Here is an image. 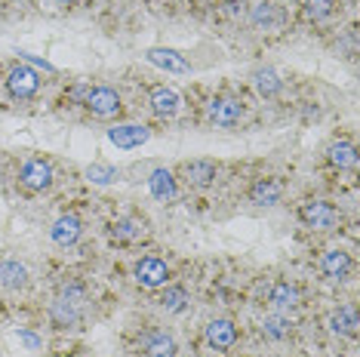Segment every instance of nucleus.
I'll return each instance as SVG.
<instances>
[{
	"instance_id": "1",
	"label": "nucleus",
	"mask_w": 360,
	"mask_h": 357,
	"mask_svg": "<svg viewBox=\"0 0 360 357\" xmlns=\"http://www.w3.org/2000/svg\"><path fill=\"white\" fill-rule=\"evenodd\" d=\"M299 216H302V222L314 231H333L335 222H339L335 207L326 204V200H305V204L299 207Z\"/></svg>"
},
{
	"instance_id": "2",
	"label": "nucleus",
	"mask_w": 360,
	"mask_h": 357,
	"mask_svg": "<svg viewBox=\"0 0 360 357\" xmlns=\"http://www.w3.org/2000/svg\"><path fill=\"white\" fill-rule=\"evenodd\" d=\"M19 178H22V185H25L28 191H46L53 185V167H50V160H44V157L25 160L22 169H19Z\"/></svg>"
},
{
	"instance_id": "3",
	"label": "nucleus",
	"mask_w": 360,
	"mask_h": 357,
	"mask_svg": "<svg viewBox=\"0 0 360 357\" xmlns=\"http://www.w3.org/2000/svg\"><path fill=\"white\" fill-rule=\"evenodd\" d=\"M40 86L37 71H31L28 65H15V68L6 74V89H10L13 99H31Z\"/></svg>"
},
{
	"instance_id": "4",
	"label": "nucleus",
	"mask_w": 360,
	"mask_h": 357,
	"mask_svg": "<svg viewBox=\"0 0 360 357\" xmlns=\"http://www.w3.org/2000/svg\"><path fill=\"white\" fill-rule=\"evenodd\" d=\"M84 105L96 117H114L120 111V96L111 86H96V89H86Z\"/></svg>"
},
{
	"instance_id": "5",
	"label": "nucleus",
	"mask_w": 360,
	"mask_h": 357,
	"mask_svg": "<svg viewBox=\"0 0 360 357\" xmlns=\"http://www.w3.org/2000/svg\"><path fill=\"white\" fill-rule=\"evenodd\" d=\"M169 280V268L167 262H160V259H142V262L136 265V283L145 290H158V287H167Z\"/></svg>"
},
{
	"instance_id": "6",
	"label": "nucleus",
	"mask_w": 360,
	"mask_h": 357,
	"mask_svg": "<svg viewBox=\"0 0 360 357\" xmlns=\"http://www.w3.org/2000/svg\"><path fill=\"white\" fill-rule=\"evenodd\" d=\"M151 139V129L145 124H124V126H111L108 129V142L117 145V148H139V145H145Z\"/></svg>"
},
{
	"instance_id": "7",
	"label": "nucleus",
	"mask_w": 360,
	"mask_h": 357,
	"mask_svg": "<svg viewBox=\"0 0 360 357\" xmlns=\"http://www.w3.org/2000/svg\"><path fill=\"white\" fill-rule=\"evenodd\" d=\"M243 117V105L237 99H228V96H219V99L210 102V120L216 126H237Z\"/></svg>"
},
{
	"instance_id": "8",
	"label": "nucleus",
	"mask_w": 360,
	"mask_h": 357,
	"mask_svg": "<svg viewBox=\"0 0 360 357\" xmlns=\"http://www.w3.org/2000/svg\"><path fill=\"white\" fill-rule=\"evenodd\" d=\"M207 345L212 348V351H228L234 342H237V327L231 320H225V318H219V320H210L207 323Z\"/></svg>"
},
{
	"instance_id": "9",
	"label": "nucleus",
	"mask_w": 360,
	"mask_h": 357,
	"mask_svg": "<svg viewBox=\"0 0 360 357\" xmlns=\"http://www.w3.org/2000/svg\"><path fill=\"white\" fill-rule=\"evenodd\" d=\"M139 342H142L148 357H176V339L163 330H145Z\"/></svg>"
},
{
	"instance_id": "10",
	"label": "nucleus",
	"mask_w": 360,
	"mask_h": 357,
	"mask_svg": "<svg viewBox=\"0 0 360 357\" xmlns=\"http://www.w3.org/2000/svg\"><path fill=\"white\" fill-rule=\"evenodd\" d=\"M148 62L158 65L163 71H173V74H188V71H191V65H188L185 56L176 53V50H167V46H154V50H148Z\"/></svg>"
},
{
	"instance_id": "11",
	"label": "nucleus",
	"mask_w": 360,
	"mask_h": 357,
	"mask_svg": "<svg viewBox=\"0 0 360 357\" xmlns=\"http://www.w3.org/2000/svg\"><path fill=\"white\" fill-rule=\"evenodd\" d=\"M80 231H84V225H80L77 216H59L50 228V238H53V243H59V247H71V243L80 238Z\"/></svg>"
},
{
	"instance_id": "12",
	"label": "nucleus",
	"mask_w": 360,
	"mask_h": 357,
	"mask_svg": "<svg viewBox=\"0 0 360 357\" xmlns=\"http://www.w3.org/2000/svg\"><path fill=\"white\" fill-rule=\"evenodd\" d=\"M148 188L154 194V200H160V204H167V200H173L176 197V176L169 173V169H151V176H148Z\"/></svg>"
},
{
	"instance_id": "13",
	"label": "nucleus",
	"mask_w": 360,
	"mask_h": 357,
	"mask_svg": "<svg viewBox=\"0 0 360 357\" xmlns=\"http://www.w3.org/2000/svg\"><path fill=\"white\" fill-rule=\"evenodd\" d=\"M281 194H283V185L277 178H259L250 188V200L256 207H274V204H281Z\"/></svg>"
},
{
	"instance_id": "14",
	"label": "nucleus",
	"mask_w": 360,
	"mask_h": 357,
	"mask_svg": "<svg viewBox=\"0 0 360 357\" xmlns=\"http://www.w3.org/2000/svg\"><path fill=\"white\" fill-rule=\"evenodd\" d=\"M321 268L330 280H342V278H348V271H351V256L345 249H326Z\"/></svg>"
},
{
	"instance_id": "15",
	"label": "nucleus",
	"mask_w": 360,
	"mask_h": 357,
	"mask_svg": "<svg viewBox=\"0 0 360 357\" xmlns=\"http://www.w3.org/2000/svg\"><path fill=\"white\" fill-rule=\"evenodd\" d=\"M151 108L160 117H173L179 111V93L169 86H154L151 89Z\"/></svg>"
},
{
	"instance_id": "16",
	"label": "nucleus",
	"mask_w": 360,
	"mask_h": 357,
	"mask_svg": "<svg viewBox=\"0 0 360 357\" xmlns=\"http://www.w3.org/2000/svg\"><path fill=\"white\" fill-rule=\"evenodd\" d=\"M216 178V167L210 160H194V164H185V182L191 188H207Z\"/></svg>"
},
{
	"instance_id": "17",
	"label": "nucleus",
	"mask_w": 360,
	"mask_h": 357,
	"mask_svg": "<svg viewBox=\"0 0 360 357\" xmlns=\"http://www.w3.org/2000/svg\"><path fill=\"white\" fill-rule=\"evenodd\" d=\"M0 283H4L6 290H19L28 283V268L19 265L15 259H4L0 262Z\"/></svg>"
},
{
	"instance_id": "18",
	"label": "nucleus",
	"mask_w": 360,
	"mask_h": 357,
	"mask_svg": "<svg viewBox=\"0 0 360 357\" xmlns=\"http://www.w3.org/2000/svg\"><path fill=\"white\" fill-rule=\"evenodd\" d=\"M142 234H145V222H139V219H117L111 225V240H117V243H133Z\"/></svg>"
},
{
	"instance_id": "19",
	"label": "nucleus",
	"mask_w": 360,
	"mask_h": 357,
	"mask_svg": "<svg viewBox=\"0 0 360 357\" xmlns=\"http://www.w3.org/2000/svg\"><path fill=\"white\" fill-rule=\"evenodd\" d=\"M271 305L274 308H281V311H290V308H296L299 305V290L292 287V283H274L271 287Z\"/></svg>"
},
{
	"instance_id": "20",
	"label": "nucleus",
	"mask_w": 360,
	"mask_h": 357,
	"mask_svg": "<svg viewBox=\"0 0 360 357\" xmlns=\"http://www.w3.org/2000/svg\"><path fill=\"white\" fill-rule=\"evenodd\" d=\"M330 323H333L335 332H342V336H357V327H360V323H357V311L351 305H342L339 311L330 318Z\"/></svg>"
},
{
	"instance_id": "21",
	"label": "nucleus",
	"mask_w": 360,
	"mask_h": 357,
	"mask_svg": "<svg viewBox=\"0 0 360 357\" xmlns=\"http://www.w3.org/2000/svg\"><path fill=\"white\" fill-rule=\"evenodd\" d=\"M330 164L339 169H354L357 167V151L351 142H335L330 145Z\"/></svg>"
},
{
	"instance_id": "22",
	"label": "nucleus",
	"mask_w": 360,
	"mask_h": 357,
	"mask_svg": "<svg viewBox=\"0 0 360 357\" xmlns=\"http://www.w3.org/2000/svg\"><path fill=\"white\" fill-rule=\"evenodd\" d=\"M53 320H56V327H75V323L80 320V308L65 302V299H56L53 302Z\"/></svg>"
},
{
	"instance_id": "23",
	"label": "nucleus",
	"mask_w": 360,
	"mask_h": 357,
	"mask_svg": "<svg viewBox=\"0 0 360 357\" xmlns=\"http://www.w3.org/2000/svg\"><path fill=\"white\" fill-rule=\"evenodd\" d=\"M256 89H259V96H265V99H271V96L281 93V77L274 74L271 68H259L256 71Z\"/></svg>"
},
{
	"instance_id": "24",
	"label": "nucleus",
	"mask_w": 360,
	"mask_h": 357,
	"mask_svg": "<svg viewBox=\"0 0 360 357\" xmlns=\"http://www.w3.org/2000/svg\"><path fill=\"white\" fill-rule=\"evenodd\" d=\"M290 330H292V323L281 318V314H274V318H265V323H262V332H265L268 339H274V342H281V339L290 336Z\"/></svg>"
},
{
	"instance_id": "25",
	"label": "nucleus",
	"mask_w": 360,
	"mask_h": 357,
	"mask_svg": "<svg viewBox=\"0 0 360 357\" xmlns=\"http://www.w3.org/2000/svg\"><path fill=\"white\" fill-rule=\"evenodd\" d=\"M333 10H335V0H305V6H302L305 19H311V22L326 19V15H333Z\"/></svg>"
},
{
	"instance_id": "26",
	"label": "nucleus",
	"mask_w": 360,
	"mask_h": 357,
	"mask_svg": "<svg viewBox=\"0 0 360 357\" xmlns=\"http://www.w3.org/2000/svg\"><path fill=\"white\" fill-rule=\"evenodd\" d=\"M117 176H120V173H117L114 167H108V164H93V167H86V178H89V182H96V185H111Z\"/></svg>"
},
{
	"instance_id": "27",
	"label": "nucleus",
	"mask_w": 360,
	"mask_h": 357,
	"mask_svg": "<svg viewBox=\"0 0 360 357\" xmlns=\"http://www.w3.org/2000/svg\"><path fill=\"white\" fill-rule=\"evenodd\" d=\"M188 302H191V299H188V293H185V290H179V287L167 290V293L160 296V305L167 308V311H185Z\"/></svg>"
},
{
	"instance_id": "28",
	"label": "nucleus",
	"mask_w": 360,
	"mask_h": 357,
	"mask_svg": "<svg viewBox=\"0 0 360 357\" xmlns=\"http://www.w3.org/2000/svg\"><path fill=\"white\" fill-rule=\"evenodd\" d=\"M252 22H256L259 28H271V25H277V13H274V6H271V4H256V6H252Z\"/></svg>"
},
{
	"instance_id": "29",
	"label": "nucleus",
	"mask_w": 360,
	"mask_h": 357,
	"mask_svg": "<svg viewBox=\"0 0 360 357\" xmlns=\"http://www.w3.org/2000/svg\"><path fill=\"white\" fill-rule=\"evenodd\" d=\"M19 339L31 348V351H34V348H40V339H37V336H31V332H25V330H19Z\"/></svg>"
},
{
	"instance_id": "30",
	"label": "nucleus",
	"mask_w": 360,
	"mask_h": 357,
	"mask_svg": "<svg viewBox=\"0 0 360 357\" xmlns=\"http://www.w3.org/2000/svg\"><path fill=\"white\" fill-rule=\"evenodd\" d=\"M228 13H231V15L243 13V4H240V0H231V4H228Z\"/></svg>"
},
{
	"instance_id": "31",
	"label": "nucleus",
	"mask_w": 360,
	"mask_h": 357,
	"mask_svg": "<svg viewBox=\"0 0 360 357\" xmlns=\"http://www.w3.org/2000/svg\"><path fill=\"white\" fill-rule=\"evenodd\" d=\"M59 4H75V0H59Z\"/></svg>"
},
{
	"instance_id": "32",
	"label": "nucleus",
	"mask_w": 360,
	"mask_h": 357,
	"mask_svg": "<svg viewBox=\"0 0 360 357\" xmlns=\"http://www.w3.org/2000/svg\"><path fill=\"white\" fill-rule=\"evenodd\" d=\"M71 357H77V354H71Z\"/></svg>"
}]
</instances>
